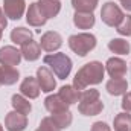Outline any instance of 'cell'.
Returning <instances> with one entry per match:
<instances>
[{
	"label": "cell",
	"instance_id": "8fae6325",
	"mask_svg": "<svg viewBox=\"0 0 131 131\" xmlns=\"http://www.w3.org/2000/svg\"><path fill=\"white\" fill-rule=\"evenodd\" d=\"M40 92H41L40 84H38L37 78H34V76L25 78L20 84V93L28 99H37L40 96Z\"/></svg>",
	"mask_w": 131,
	"mask_h": 131
},
{
	"label": "cell",
	"instance_id": "44dd1931",
	"mask_svg": "<svg viewBox=\"0 0 131 131\" xmlns=\"http://www.w3.org/2000/svg\"><path fill=\"white\" fill-rule=\"evenodd\" d=\"M11 104H12V107H14L15 111H18V113H21V114H26V116H28V114L31 113V110H32V105H31L29 99L25 98L21 93H20V95H12Z\"/></svg>",
	"mask_w": 131,
	"mask_h": 131
},
{
	"label": "cell",
	"instance_id": "8992f818",
	"mask_svg": "<svg viewBox=\"0 0 131 131\" xmlns=\"http://www.w3.org/2000/svg\"><path fill=\"white\" fill-rule=\"evenodd\" d=\"M21 52L14 46H5L0 49V64L6 67H15L21 61Z\"/></svg>",
	"mask_w": 131,
	"mask_h": 131
},
{
	"label": "cell",
	"instance_id": "ac0fdd59",
	"mask_svg": "<svg viewBox=\"0 0 131 131\" xmlns=\"http://www.w3.org/2000/svg\"><path fill=\"white\" fill-rule=\"evenodd\" d=\"M104 110V102L101 99L90 101V102H79L78 104V111L84 116H96Z\"/></svg>",
	"mask_w": 131,
	"mask_h": 131
},
{
	"label": "cell",
	"instance_id": "484cf974",
	"mask_svg": "<svg viewBox=\"0 0 131 131\" xmlns=\"http://www.w3.org/2000/svg\"><path fill=\"white\" fill-rule=\"evenodd\" d=\"M99 0H72V6L79 12H93Z\"/></svg>",
	"mask_w": 131,
	"mask_h": 131
},
{
	"label": "cell",
	"instance_id": "603a6c76",
	"mask_svg": "<svg viewBox=\"0 0 131 131\" xmlns=\"http://www.w3.org/2000/svg\"><path fill=\"white\" fill-rule=\"evenodd\" d=\"M52 121L57 124V127L60 130H64V128H69L73 122V116L70 113V110H66V111H60V113H52Z\"/></svg>",
	"mask_w": 131,
	"mask_h": 131
},
{
	"label": "cell",
	"instance_id": "3957f363",
	"mask_svg": "<svg viewBox=\"0 0 131 131\" xmlns=\"http://www.w3.org/2000/svg\"><path fill=\"white\" fill-rule=\"evenodd\" d=\"M69 47L79 57H85L96 47V37L93 34L81 32L69 37Z\"/></svg>",
	"mask_w": 131,
	"mask_h": 131
},
{
	"label": "cell",
	"instance_id": "4fadbf2b",
	"mask_svg": "<svg viewBox=\"0 0 131 131\" xmlns=\"http://www.w3.org/2000/svg\"><path fill=\"white\" fill-rule=\"evenodd\" d=\"M40 11L43 12V15L49 20V18H53L60 14L61 11V3L60 0H38L37 2Z\"/></svg>",
	"mask_w": 131,
	"mask_h": 131
},
{
	"label": "cell",
	"instance_id": "2e32d148",
	"mask_svg": "<svg viewBox=\"0 0 131 131\" xmlns=\"http://www.w3.org/2000/svg\"><path fill=\"white\" fill-rule=\"evenodd\" d=\"M44 107L49 113H60V111H66L69 110V104H66L63 99L60 98V95H49L44 99Z\"/></svg>",
	"mask_w": 131,
	"mask_h": 131
},
{
	"label": "cell",
	"instance_id": "4dcf8cb0",
	"mask_svg": "<svg viewBox=\"0 0 131 131\" xmlns=\"http://www.w3.org/2000/svg\"><path fill=\"white\" fill-rule=\"evenodd\" d=\"M90 131H111V128L105 122H95L92 125V130Z\"/></svg>",
	"mask_w": 131,
	"mask_h": 131
},
{
	"label": "cell",
	"instance_id": "7a4b0ae2",
	"mask_svg": "<svg viewBox=\"0 0 131 131\" xmlns=\"http://www.w3.org/2000/svg\"><path fill=\"white\" fill-rule=\"evenodd\" d=\"M43 61H44L46 66L50 67V70L53 72V75L57 78H60V79L69 78V75L72 72V66H73L72 64V60L66 53H61V52H58V53H49V55H46L43 58Z\"/></svg>",
	"mask_w": 131,
	"mask_h": 131
},
{
	"label": "cell",
	"instance_id": "7402d4cb",
	"mask_svg": "<svg viewBox=\"0 0 131 131\" xmlns=\"http://www.w3.org/2000/svg\"><path fill=\"white\" fill-rule=\"evenodd\" d=\"M108 49L113 52V53H117V55H128L130 53V43L124 38H113L108 41Z\"/></svg>",
	"mask_w": 131,
	"mask_h": 131
},
{
	"label": "cell",
	"instance_id": "d6a6232c",
	"mask_svg": "<svg viewBox=\"0 0 131 131\" xmlns=\"http://www.w3.org/2000/svg\"><path fill=\"white\" fill-rule=\"evenodd\" d=\"M119 2H121V5L124 6V9L131 11V0H119Z\"/></svg>",
	"mask_w": 131,
	"mask_h": 131
},
{
	"label": "cell",
	"instance_id": "52a82bcc",
	"mask_svg": "<svg viewBox=\"0 0 131 131\" xmlns=\"http://www.w3.org/2000/svg\"><path fill=\"white\" fill-rule=\"evenodd\" d=\"M40 46L46 52H55L63 46V37L55 31H47L41 35Z\"/></svg>",
	"mask_w": 131,
	"mask_h": 131
},
{
	"label": "cell",
	"instance_id": "30bf717a",
	"mask_svg": "<svg viewBox=\"0 0 131 131\" xmlns=\"http://www.w3.org/2000/svg\"><path fill=\"white\" fill-rule=\"evenodd\" d=\"M105 72L111 76V78H124L128 72V67L127 63L122 60V58H117V57H113V58H108L107 63H105Z\"/></svg>",
	"mask_w": 131,
	"mask_h": 131
},
{
	"label": "cell",
	"instance_id": "5bb4252c",
	"mask_svg": "<svg viewBox=\"0 0 131 131\" xmlns=\"http://www.w3.org/2000/svg\"><path fill=\"white\" fill-rule=\"evenodd\" d=\"M21 57L26 60V61H37L41 55V46L38 41H34V40H29L26 41L25 44H21Z\"/></svg>",
	"mask_w": 131,
	"mask_h": 131
},
{
	"label": "cell",
	"instance_id": "277c9868",
	"mask_svg": "<svg viewBox=\"0 0 131 131\" xmlns=\"http://www.w3.org/2000/svg\"><path fill=\"white\" fill-rule=\"evenodd\" d=\"M124 17H125L124 11L114 2H107L101 9V18L110 28H117L121 21L124 20Z\"/></svg>",
	"mask_w": 131,
	"mask_h": 131
},
{
	"label": "cell",
	"instance_id": "e0dca14e",
	"mask_svg": "<svg viewBox=\"0 0 131 131\" xmlns=\"http://www.w3.org/2000/svg\"><path fill=\"white\" fill-rule=\"evenodd\" d=\"M73 23L78 29H92L95 26V15L93 12H79L75 11L73 15Z\"/></svg>",
	"mask_w": 131,
	"mask_h": 131
},
{
	"label": "cell",
	"instance_id": "d6986e66",
	"mask_svg": "<svg viewBox=\"0 0 131 131\" xmlns=\"http://www.w3.org/2000/svg\"><path fill=\"white\" fill-rule=\"evenodd\" d=\"M60 98L64 101L66 104L69 105H73V104H78L79 98H81V90H78L76 87L73 85H63L58 92Z\"/></svg>",
	"mask_w": 131,
	"mask_h": 131
},
{
	"label": "cell",
	"instance_id": "83f0119b",
	"mask_svg": "<svg viewBox=\"0 0 131 131\" xmlns=\"http://www.w3.org/2000/svg\"><path fill=\"white\" fill-rule=\"evenodd\" d=\"M96 99H99V90H96V89L81 90L79 102H90V101H96Z\"/></svg>",
	"mask_w": 131,
	"mask_h": 131
},
{
	"label": "cell",
	"instance_id": "8d00e7d4",
	"mask_svg": "<svg viewBox=\"0 0 131 131\" xmlns=\"http://www.w3.org/2000/svg\"><path fill=\"white\" fill-rule=\"evenodd\" d=\"M0 85H2V81H0Z\"/></svg>",
	"mask_w": 131,
	"mask_h": 131
},
{
	"label": "cell",
	"instance_id": "7c38bea8",
	"mask_svg": "<svg viewBox=\"0 0 131 131\" xmlns=\"http://www.w3.org/2000/svg\"><path fill=\"white\" fill-rule=\"evenodd\" d=\"M26 21H28V25L35 26V28H40V26L46 25L47 18H46V17L43 15V12L40 11L37 2L29 5V8H28V11H26Z\"/></svg>",
	"mask_w": 131,
	"mask_h": 131
},
{
	"label": "cell",
	"instance_id": "d4e9b609",
	"mask_svg": "<svg viewBox=\"0 0 131 131\" xmlns=\"http://www.w3.org/2000/svg\"><path fill=\"white\" fill-rule=\"evenodd\" d=\"M11 40L15 43V44H25L26 41H29V40H32V32L29 31V29H26V28H15V29H12V32H11Z\"/></svg>",
	"mask_w": 131,
	"mask_h": 131
},
{
	"label": "cell",
	"instance_id": "9a60e30c",
	"mask_svg": "<svg viewBox=\"0 0 131 131\" xmlns=\"http://www.w3.org/2000/svg\"><path fill=\"white\" fill-rule=\"evenodd\" d=\"M107 92L111 95V96H124L127 93V89H128V82L125 78H111L107 85H105Z\"/></svg>",
	"mask_w": 131,
	"mask_h": 131
},
{
	"label": "cell",
	"instance_id": "ffe728a7",
	"mask_svg": "<svg viewBox=\"0 0 131 131\" xmlns=\"http://www.w3.org/2000/svg\"><path fill=\"white\" fill-rule=\"evenodd\" d=\"M20 78V72L18 69L15 67H6V66H2L0 67V81H2V85H12L18 81Z\"/></svg>",
	"mask_w": 131,
	"mask_h": 131
},
{
	"label": "cell",
	"instance_id": "5b68a950",
	"mask_svg": "<svg viewBox=\"0 0 131 131\" xmlns=\"http://www.w3.org/2000/svg\"><path fill=\"white\" fill-rule=\"evenodd\" d=\"M37 81H38V84H40V89H41V92H44V93H50V92H53L55 90V87H57V81H55V78H53V72L50 70V69H47L46 66H41V67H38V70H37Z\"/></svg>",
	"mask_w": 131,
	"mask_h": 131
},
{
	"label": "cell",
	"instance_id": "836d02e7",
	"mask_svg": "<svg viewBox=\"0 0 131 131\" xmlns=\"http://www.w3.org/2000/svg\"><path fill=\"white\" fill-rule=\"evenodd\" d=\"M2 35H3V31H2V29H0V40H2Z\"/></svg>",
	"mask_w": 131,
	"mask_h": 131
},
{
	"label": "cell",
	"instance_id": "9c48e42d",
	"mask_svg": "<svg viewBox=\"0 0 131 131\" xmlns=\"http://www.w3.org/2000/svg\"><path fill=\"white\" fill-rule=\"evenodd\" d=\"M3 11L8 18L18 20L26 11V3L25 0H3Z\"/></svg>",
	"mask_w": 131,
	"mask_h": 131
},
{
	"label": "cell",
	"instance_id": "d590c367",
	"mask_svg": "<svg viewBox=\"0 0 131 131\" xmlns=\"http://www.w3.org/2000/svg\"><path fill=\"white\" fill-rule=\"evenodd\" d=\"M35 131H41V130H40V128H38V130H35Z\"/></svg>",
	"mask_w": 131,
	"mask_h": 131
},
{
	"label": "cell",
	"instance_id": "6da1fadb",
	"mask_svg": "<svg viewBox=\"0 0 131 131\" xmlns=\"http://www.w3.org/2000/svg\"><path fill=\"white\" fill-rule=\"evenodd\" d=\"M105 75V66L99 61H90L84 64L73 78V87L78 90H85L89 85L101 84Z\"/></svg>",
	"mask_w": 131,
	"mask_h": 131
},
{
	"label": "cell",
	"instance_id": "f546056e",
	"mask_svg": "<svg viewBox=\"0 0 131 131\" xmlns=\"http://www.w3.org/2000/svg\"><path fill=\"white\" fill-rule=\"evenodd\" d=\"M122 108H124V111H131V93H125L124 95V98H122Z\"/></svg>",
	"mask_w": 131,
	"mask_h": 131
},
{
	"label": "cell",
	"instance_id": "cb8c5ba5",
	"mask_svg": "<svg viewBox=\"0 0 131 131\" xmlns=\"http://www.w3.org/2000/svg\"><path fill=\"white\" fill-rule=\"evenodd\" d=\"M114 131H131V114L128 111L119 113L113 122Z\"/></svg>",
	"mask_w": 131,
	"mask_h": 131
},
{
	"label": "cell",
	"instance_id": "1f68e13d",
	"mask_svg": "<svg viewBox=\"0 0 131 131\" xmlns=\"http://www.w3.org/2000/svg\"><path fill=\"white\" fill-rule=\"evenodd\" d=\"M8 26V17H6V14H5V11L0 8V29L3 31L5 28Z\"/></svg>",
	"mask_w": 131,
	"mask_h": 131
},
{
	"label": "cell",
	"instance_id": "f1b7e54d",
	"mask_svg": "<svg viewBox=\"0 0 131 131\" xmlns=\"http://www.w3.org/2000/svg\"><path fill=\"white\" fill-rule=\"evenodd\" d=\"M40 130L41 131H61L57 127V124L52 121V117H43L41 124H40Z\"/></svg>",
	"mask_w": 131,
	"mask_h": 131
},
{
	"label": "cell",
	"instance_id": "e575fe53",
	"mask_svg": "<svg viewBox=\"0 0 131 131\" xmlns=\"http://www.w3.org/2000/svg\"><path fill=\"white\" fill-rule=\"evenodd\" d=\"M0 131H3V127H2V125H0Z\"/></svg>",
	"mask_w": 131,
	"mask_h": 131
},
{
	"label": "cell",
	"instance_id": "4316f807",
	"mask_svg": "<svg viewBox=\"0 0 131 131\" xmlns=\"http://www.w3.org/2000/svg\"><path fill=\"white\" fill-rule=\"evenodd\" d=\"M116 31L124 35V37H131V15H125L121 25L116 28Z\"/></svg>",
	"mask_w": 131,
	"mask_h": 131
},
{
	"label": "cell",
	"instance_id": "ba28073f",
	"mask_svg": "<svg viewBox=\"0 0 131 131\" xmlns=\"http://www.w3.org/2000/svg\"><path fill=\"white\" fill-rule=\"evenodd\" d=\"M5 127L8 131H23L28 127V116L18 111H11L5 117Z\"/></svg>",
	"mask_w": 131,
	"mask_h": 131
}]
</instances>
